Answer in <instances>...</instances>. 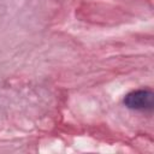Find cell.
I'll return each instance as SVG.
<instances>
[{
	"instance_id": "1",
	"label": "cell",
	"mask_w": 154,
	"mask_h": 154,
	"mask_svg": "<svg viewBox=\"0 0 154 154\" xmlns=\"http://www.w3.org/2000/svg\"><path fill=\"white\" fill-rule=\"evenodd\" d=\"M123 102L128 108H131V109H140V111L153 109L154 93L149 89L134 90L125 95Z\"/></svg>"
}]
</instances>
